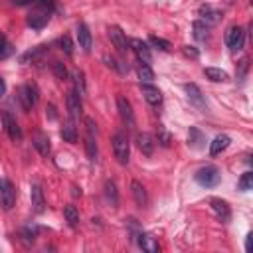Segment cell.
Returning <instances> with one entry per match:
<instances>
[{"instance_id":"cell-35","label":"cell","mask_w":253,"mask_h":253,"mask_svg":"<svg viewBox=\"0 0 253 253\" xmlns=\"http://www.w3.org/2000/svg\"><path fill=\"white\" fill-rule=\"evenodd\" d=\"M46 50H48V46H38V48H36V50H32V52L24 54V56H22V61H28V59L36 61V59H38V58H42V56L46 54Z\"/></svg>"},{"instance_id":"cell-9","label":"cell","mask_w":253,"mask_h":253,"mask_svg":"<svg viewBox=\"0 0 253 253\" xmlns=\"http://www.w3.org/2000/svg\"><path fill=\"white\" fill-rule=\"evenodd\" d=\"M129 48L135 52V56L138 58L140 63H151V61H153L151 48L147 46V42H142V40H138V38H133V40H129Z\"/></svg>"},{"instance_id":"cell-13","label":"cell","mask_w":253,"mask_h":253,"mask_svg":"<svg viewBox=\"0 0 253 253\" xmlns=\"http://www.w3.org/2000/svg\"><path fill=\"white\" fill-rule=\"evenodd\" d=\"M184 91L188 93V99H190L192 105H196L198 109H202V111L208 109L206 99H204V95H202V89H200L196 83H186V85H184Z\"/></svg>"},{"instance_id":"cell-20","label":"cell","mask_w":253,"mask_h":253,"mask_svg":"<svg viewBox=\"0 0 253 253\" xmlns=\"http://www.w3.org/2000/svg\"><path fill=\"white\" fill-rule=\"evenodd\" d=\"M230 142H232V138L228 136V135H218L212 142H210V155L212 156H218V155H222L228 147H230Z\"/></svg>"},{"instance_id":"cell-5","label":"cell","mask_w":253,"mask_h":253,"mask_svg":"<svg viewBox=\"0 0 253 253\" xmlns=\"http://www.w3.org/2000/svg\"><path fill=\"white\" fill-rule=\"evenodd\" d=\"M0 204H2L4 210H12L16 204V190L8 178L0 180Z\"/></svg>"},{"instance_id":"cell-3","label":"cell","mask_w":253,"mask_h":253,"mask_svg":"<svg viewBox=\"0 0 253 253\" xmlns=\"http://www.w3.org/2000/svg\"><path fill=\"white\" fill-rule=\"evenodd\" d=\"M220 180H222V174H220V170L215 166H204V168H200L196 172V182L200 186H206V188L218 186Z\"/></svg>"},{"instance_id":"cell-18","label":"cell","mask_w":253,"mask_h":253,"mask_svg":"<svg viewBox=\"0 0 253 253\" xmlns=\"http://www.w3.org/2000/svg\"><path fill=\"white\" fill-rule=\"evenodd\" d=\"M131 192H133V198H135V202H136L138 208H147L149 194H147V188H144L138 180H133V182H131Z\"/></svg>"},{"instance_id":"cell-21","label":"cell","mask_w":253,"mask_h":253,"mask_svg":"<svg viewBox=\"0 0 253 253\" xmlns=\"http://www.w3.org/2000/svg\"><path fill=\"white\" fill-rule=\"evenodd\" d=\"M78 42H79V48L83 50V52H91V44H93V40H91V32H89V28H87V24H78Z\"/></svg>"},{"instance_id":"cell-17","label":"cell","mask_w":253,"mask_h":253,"mask_svg":"<svg viewBox=\"0 0 253 253\" xmlns=\"http://www.w3.org/2000/svg\"><path fill=\"white\" fill-rule=\"evenodd\" d=\"M30 198H32V208L36 214H42L46 210V200H44V190L40 184H32L30 188Z\"/></svg>"},{"instance_id":"cell-27","label":"cell","mask_w":253,"mask_h":253,"mask_svg":"<svg viewBox=\"0 0 253 253\" xmlns=\"http://www.w3.org/2000/svg\"><path fill=\"white\" fill-rule=\"evenodd\" d=\"M192 30H194V38H196L198 42H206V40L210 38V26H208V24H204L202 20L194 22Z\"/></svg>"},{"instance_id":"cell-25","label":"cell","mask_w":253,"mask_h":253,"mask_svg":"<svg viewBox=\"0 0 253 253\" xmlns=\"http://www.w3.org/2000/svg\"><path fill=\"white\" fill-rule=\"evenodd\" d=\"M16 6H38V8H46V10H54L56 0H14Z\"/></svg>"},{"instance_id":"cell-42","label":"cell","mask_w":253,"mask_h":253,"mask_svg":"<svg viewBox=\"0 0 253 253\" xmlns=\"http://www.w3.org/2000/svg\"><path fill=\"white\" fill-rule=\"evenodd\" d=\"M184 54H186L188 58H194V59H198V56H200L198 50H194L192 46H186V48H184Z\"/></svg>"},{"instance_id":"cell-37","label":"cell","mask_w":253,"mask_h":253,"mask_svg":"<svg viewBox=\"0 0 253 253\" xmlns=\"http://www.w3.org/2000/svg\"><path fill=\"white\" fill-rule=\"evenodd\" d=\"M59 46L65 52V56H74V42H71V38H69L67 34L59 38Z\"/></svg>"},{"instance_id":"cell-33","label":"cell","mask_w":253,"mask_h":253,"mask_svg":"<svg viewBox=\"0 0 253 253\" xmlns=\"http://www.w3.org/2000/svg\"><path fill=\"white\" fill-rule=\"evenodd\" d=\"M237 188H239L241 192H249V190L253 188V172H245V174L239 178Z\"/></svg>"},{"instance_id":"cell-12","label":"cell","mask_w":253,"mask_h":253,"mask_svg":"<svg viewBox=\"0 0 253 253\" xmlns=\"http://www.w3.org/2000/svg\"><path fill=\"white\" fill-rule=\"evenodd\" d=\"M109 38H111V44L121 52V54H127L131 48H129V40H127V36L121 32V28L117 26H111L109 28Z\"/></svg>"},{"instance_id":"cell-36","label":"cell","mask_w":253,"mask_h":253,"mask_svg":"<svg viewBox=\"0 0 253 253\" xmlns=\"http://www.w3.org/2000/svg\"><path fill=\"white\" fill-rule=\"evenodd\" d=\"M156 140L162 144V147H170V140H172V136H170V133L162 127V125H158V133H156Z\"/></svg>"},{"instance_id":"cell-2","label":"cell","mask_w":253,"mask_h":253,"mask_svg":"<svg viewBox=\"0 0 253 253\" xmlns=\"http://www.w3.org/2000/svg\"><path fill=\"white\" fill-rule=\"evenodd\" d=\"M111 142H113V153H115V158H117L121 164H127V162H129V158H131V144H129L127 135H123V133H115Z\"/></svg>"},{"instance_id":"cell-32","label":"cell","mask_w":253,"mask_h":253,"mask_svg":"<svg viewBox=\"0 0 253 253\" xmlns=\"http://www.w3.org/2000/svg\"><path fill=\"white\" fill-rule=\"evenodd\" d=\"M74 85H76V93L79 95V97H83L85 95V74L81 69H78L76 74H74Z\"/></svg>"},{"instance_id":"cell-30","label":"cell","mask_w":253,"mask_h":253,"mask_svg":"<svg viewBox=\"0 0 253 253\" xmlns=\"http://www.w3.org/2000/svg\"><path fill=\"white\" fill-rule=\"evenodd\" d=\"M61 138H63L65 142H71V144L78 140V129H76L74 121H69V123L63 125V129H61Z\"/></svg>"},{"instance_id":"cell-19","label":"cell","mask_w":253,"mask_h":253,"mask_svg":"<svg viewBox=\"0 0 253 253\" xmlns=\"http://www.w3.org/2000/svg\"><path fill=\"white\" fill-rule=\"evenodd\" d=\"M140 89H142V95L151 105H160L162 103V93L158 87H155L153 83H140Z\"/></svg>"},{"instance_id":"cell-43","label":"cell","mask_w":253,"mask_h":253,"mask_svg":"<svg viewBox=\"0 0 253 253\" xmlns=\"http://www.w3.org/2000/svg\"><path fill=\"white\" fill-rule=\"evenodd\" d=\"M4 93H6V81H4L2 78H0V99L4 97Z\"/></svg>"},{"instance_id":"cell-39","label":"cell","mask_w":253,"mask_h":253,"mask_svg":"<svg viewBox=\"0 0 253 253\" xmlns=\"http://www.w3.org/2000/svg\"><path fill=\"white\" fill-rule=\"evenodd\" d=\"M103 61H105L107 65H109V67L117 69L119 74H127V71H129V67H121V65H119V61H117L115 58H109V56H105V58H103Z\"/></svg>"},{"instance_id":"cell-11","label":"cell","mask_w":253,"mask_h":253,"mask_svg":"<svg viewBox=\"0 0 253 253\" xmlns=\"http://www.w3.org/2000/svg\"><path fill=\"white\" fill-rule=\"evenodd\" d=\"M210 206H212L214 214L218 215L220 222L228 224V222L232 220V210H230V204H228L226 200H222V198H212V200H210Z\"/></svg>"},{"instance_id":"cell-26","label":"cell","mask_w":253,"mask_h":253,"mask_svg":"<svg viewBox=\"0 0 253 253\" xmlns=\"http://www.w3.org/2000/svg\"><path fill=\"white\" fill-rule=\"evenodd\" d=\"M105 196H107V200L111 202L113 208L119 206V192H117V184L113 182V180H107V182H105Z\"/></svg>"},{"instance_id":"cell-1","label":"cell","mask_w":253,"mask_h":253,"mask_svg":"<svg viewBox=\"0 0 253 253\" xmlns=\"http://www.w3.org/2000/svg\"><path fill=\"white\" fill-rule=\"evenodd\" d=\"M38 99H40V91H38V85L36 83H26L18 89V101L22 103V109L28 113L32 111L36 105H38Z\"/></svg>"},{"instance_id":"cell-41","label":"cell","mask_w":253,"mask_h":253,"mask_svg":"<svg viewBox=\"0 0 253 253\" xmlns=\"http://www.w3.org/2000/svg\"><path fill=\"white\" fill-rule=\"evenodd\" d=\"M46 111H48V119H50V121H56L58 115H56V105H54V103L48 105V109H46Z\"/></svg>"},{"instance_id":"cell-28","label":"cell","mask_w":253,"mask_h":253,"mask_svg":"<svg viewBox=\"0 0 253 253\" xmlns=\"http://www.w3.org/2000/svg\"><path fill=\"white\" fill-rule=\"evenodd\" d=\"M204 76L210 79V81H214V83H220V81H226L228 79V74L224 69H218V67H206L204 69Z\"/></svg>"},{"instance_id":"cell-16","label":"cell","mask_w":253,"mask_h":253,"mask_svg":"<svg viewBox=\"0 0 253 253\" xmlns=\"http://www.w3.org/2000/svg\"><path fill=\"white\" fill-rule=\"evenodd\" d=\"M65 103H67V111H69L71 121H76L78 117H81V109H83V107H81V97L76 91H69L67 93Z\"/></svg>"},{"instance_id":"cell-8","label":"cell","mask_w":253,"mask_h":253,"mask_svg":"<svg viewBox=\"0 0 253 253\" xmlns=\"http://www.w3.org/2000/svg\"><path fill=\"white\" fill-rule=\"evenodd\" d=\"M117 109H119V115H121L125 127L135 129V113H133V107L127 97H117Z\"/></svg>"},{"instance_id":"cell-45","label":"cell","mask_w":253,"mask_h":253,"mask_svg":"<svg viewBox=\"0 0 253 253\" xmlns=\"http://www.w3.org/2000/svg\"><path fill=\"white\" fill-rule=\"evenodd\" d=\"M249 243H251V234H249L247 239H245V249H249Z\"/></svg>"},{"instance_id":"cell-6","label":"cell","mask_w":253,"mask_h":253,"mask_svg":"<svg viewBox=\"0 0 253 253\" xmlns=\"http://www.w3.org/2000/svg\"><path fill=\"white\" fill-rule=\"evenodd\" d=\"M2 125H4V131L10 136V140H14V142L22 140V129H20L18 121L10 115V111H2Z\"/></svg>"},{"instance_id":"cell-7","label":"cell","mask_w":253,"mask_h":253,"mask_svg":"<svg viewBox=\"0 0 253 253\" xmlns=\"http://www.w3.org/2000/svg\"><path fill=\"white\" fill-rule=\"evenodd\" d=\"M226 44H228V48L232 52H239L243 48V44H245V32H243V28H239V26L230 28V32L226 36Z\"/></svg>"},{"instance_id":"cell-34","label":"cell","mask_w":253,"mask_h":253,"mask_svg":"<svg viewBox=\"0 0 253 253\" xmlns=\"http://www.w3.org/2000/svg\"><path fill=\"white\" fill-rule=\"evenodd\" d=\"M149 42H151V46H155V48H156V50H160V52H168V50L172 48L168 40H164V38H158V36H151V38H149Z\"/></svg>"},{"instance_id":"cell-10","label":"cell","mask_w":253,"mask_h":253,"mask_svg":"<svg viewBox=\"0 0 253 253\" xmlns=\"http://www.w3.org/2000/svg\"><path fill=\"white\" fill-rule=\"evenodd\" d=\"M50 10H46V8H38L36 12H32L28 18H26V22H28V26L32 28V30H42V28H46L48 26V22H50Z\"/></svg>"},{"instance_id":"cell-23","label":"cell","mask_w":253,"mask_h":253,"mask_svg":"<svg viewBox=\"0 0 253 253\" xmlns=\"http://www.w3.org/2000/svg\"><path fill=\"white\" fill-rule=\"evenodd\" d=\"M188 144L192 149H196V151L206 147V136H204V133L198 127H190V131H188Z\"/></svg>"},{"instance_id":"cell-14","label":"cell","mask_w":253,"mask_h":253,"mask_svg":"<svg viewBox=\"0 0 253 253\" xmlns=\"http://www.w3.org/2000/svg\"><path fill=\"white\" fill-rule=\"evenodd\" d=\"M136 147H138V151H140L144 156H153L156 142H155L153 135H149V133H140V135H136Z\"/></svg>"},{"instance_id":"cell-31","label":"cell","mask_w":253,"mask_h":253,"mask_svg":"<svg viewBox=\"0 0 253 253\" xmlns=\"http://www.w3.org/2000/svg\"><path fill=\"white\" fill-rule=\"evenodd\" d=\"M138 79H140V83H153L155 81V71L151 69L149 63L138 65Z\"/></svg>"},{"instance_id":"cell-22","label":"cell","mask_w":253,"mask_h":253,"mask_svg":"<svg viewBox=\"0 0 253 253\" xmlns=\"http://www.w3.org/2000/svg\"><path fill=\"white\" fill-rule=\"evenodd\" d=\"M34 147H36V151H38L42 156H48L50 153H52V142H50V138H48V135H44V133H36L34 135Z\"/></svg>"},{"instance_id":"cell-29","label":"cell","mask_w":253,"mask_h":253,"mask_svg":"<svg viewBox=\"0 0 253 253\" xmlns=\"http://www.w3.org/2000/svg\"><path fill=\"white\" fill-rule=\"evenodd\" d=\"M63 218H65V222L71 228H78V224H79V212H78V208L76 206H65L63 208Z\"/></svg>"},{"instance_id":"cell-24","label":"cell","mask_w":253,"mask_h":253,"mask_svg":"<svg viewBox=\"0 0 253 253\" xmlns=\"http://www.w3.org/2000/svg\"><path fill=\"white\" fill-rule=\"evenodd\" d=\"M200 16H202V20H204V24H208V26H214V24H218L220 20H222V12H218V10H214L212 6H200Z\"/></svg>"},{"instance_id":"cell-15","label":"cell","mask_w":253,"mask_h":253,"mask_svg":"<svg viewBox=\"0 0 253 253\" xmlns=\"http://www.w3.org/2000/svg\"><path fill=\"white\" fill-rule=\"evenodd\" d=\"M136 243H138V247L142 249V251H147V253H158L160 251V245H158V241H156V237L155 235H151V234H138L136 235Z\"/></svg>"},{"instance_id":"cell-38","label":"cell","mask_w":253,"mask_h":253,"mask_svg":"<svg viewBox=\"0 0 253 253\" xmlns=\"http://www.w3.org/2000/svg\"><path fill=\"white\" fill-rule=\"evenodd\" d=\"M52 69H54V76L58 78V79H67V69H65V65L61 63V61H54L52 63Z\"/></svg>"},{"instance_id":"cell-40","label":"cell","mask_w":253,"mask_h":253,"mask_svg":"<svg viewBox=\"0 0 253 253\" xmlns=\"http://www.w3.org/2000/svg\"><path fill=\"white\" fill-rule=\"evenodd\" d=\"M10 52H12V48H10L8 40L4 38L2 34H0V58H6V56H8Z\"/></svg>"},{"instance_id":"cell-44","label":"cell","mask_w":253,"mask_h":253,"mask_svg":"<svg viewBox=\"0 0 253 253\" xmlns=\"http://www.w3.org/2000/svg\"><path fill=\"white\" fill-rule=\"evenodd\" d=\"M74 196H81V188H78V186H74Z\"/></svg>"},{"instance_id":"cell-4","label":"cell","mask_w":253,"mask_h":253,"mask_svg":"<svg viewBox=\"0 0 253 253\" xmlns=\"http://www.w3.org/2000/svg\"><path fill=\"white\" fill-rule=\"evenodd\" d=\"M87 135H85V153L91 162L97 160V125L93 119H85Z\"/></svg>"}]
</instances>
